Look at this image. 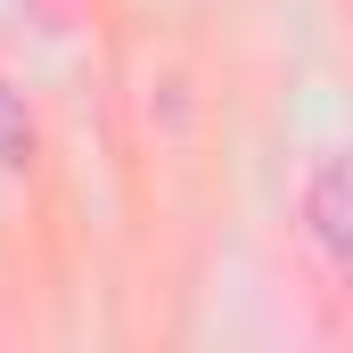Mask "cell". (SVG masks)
Here are the masks:
<instances>
[{"label":"cell","instance_id":"6da1fadb","mask_svg":"<svg viewBox=\"0 0 353 353\" xmlns=\"http://www.w3.org/2000/svg\"><path fill=\"white\" fill-rule=\"evenodd\" d=\"M304 222H312L321 255L353 279V157H329V165H321L312 197H304Z\"/></svg>","mask_w":353,"mask_h":353},{"label":"cell","instance_id":"7a4b0ae2","mask_svg":"<svg viewBox=\"0 0 353 353\" xmlns=\"http://www.w3.org/2000/svg\"><path fill=\"white\" fill-rule=\"evenodd\" d=\"M25 157H33V123H25V107L0 83V165H25Z\"/></svg>","mask_w":353,"mask_h":353}]
</instances>
